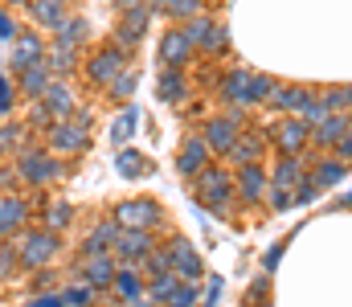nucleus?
<instances>
[{"mask_svg": "<svg viewBox=\"0 0 352 307\" xmlns=\"http://www.w3.org/2000/svg\"><path fill=\"white\" fill-rule=\"evenodd\" d=\"M168 307H197V287L192 283H180L173 291V299H168Z\"/></svg>", "mask_w": 352, "mask_h": 307, "instance_id": "de8ad7c7", "label": "nucleus"}, {"mask_svg": "<svg viewBox=\"0 0 352 307\" xmlns=\"http://www.w3.org/2000/svg\"><path fill=\"white\" fill-rule=\"evenodd\" d=\"M58 234L54 229H37V234H25L21 238V246H16V254H21V266L25 271H37V266H45L54 254H58Z\"/></svg>", "mask_w": 352, "mask_h": 307, "instance_id": "39448f33", "label": "nucleus"}, {"mask_svg": "<svg viewBox=\"0 0 352 307\" xmlns=\"http://www.w3.org/2000/svg\"><path fill=\"white\" fill-rule=\"evenodd\" d=\"M160 12H168L176 21H192L205 12V0H160Z\"/></svg>", "mask_w": 352, "mask_h": 307, "instance_id": "473e14b6", "label": "nucleus"}, {"mask_svg": "<svg viewBox=\"0 0 352 307\" xmlns=\"http://www.w3.org/2000/svg\"><path fill=\"white\" fill-rule=\"evenodd\" d=\"M156 99L160 102H180L184 99V74L180 70H164L156 82Z\"/></svg>", "mask_w": 352, "mask_h": 307, "instance_id": "2f4dec72", "label": "nucleus"}, {"mask_svg": "<svg viewBox=\"0 0 352 307\" xmlns=\"http://www.w3.org/2000/svg\"><path fill=\"white\" fill-rule=\"evenodd\" d=\"M62 299H66V307H90V299H94V287H90L87 279H82V283H70V287L62 291Z\"/></svg>", "mask_w": 352, "mask_h": 307, "instance_id": "79ce46f5", "label": "nucleus"}, {"mask_svg": "<svg viewBox=\"0 0 352 307\" xmlns=\"http://www.w3.org/2000/svg\"><path fill=\"white\" fill-rule=\"evenodd\" d=\"M16 262H21V254H12V250H0V279H8Z\"/></svg>", "mask_w": 352, "mask_h": 307, "instance_id": "603ef678", "label": "nucleus"}, {"mask_svg": "<svg viewBox=\"0 0 352 307\" xmlns=\"http://www.w3.org/2000/svg\"><path fill=\"white\" fill-rule=\"evenodd\" d=\"M50 87H54V74H50V66H45V62H37V66L21 70V91H25V95L41 99V95L50 91Z\"/></svg>", "mask_w": 352, "mask_h": 307, "instance_id": "bb28decb", "label": "nucleus"}, {"mask_svg": "<svg viewBox=\"0 0 352 307\" xmlns=\"http://www.w3.org/2000/svg\"><path fill=\"white\" fill-rule=\"evenodd\" d=\"M188 58H192L188 37H184L180 29H168V33L160 37V62H164V70H180V66H188Z\"/></svg>", "mask_w": 352, "mask_h": 307, "instance_id": "2eb2a0df", "label": "nucleus"}, {"mask_svg": "<svg viewBox=\"0 0 352 307\" xmlns=\"http://www.w3.org/2000/svg\"><path fill=\"white\" fill-rule=\"evenodd\" d=\"M209 160H213V152H209V144L197 135V139H184V148H180V156H176V168H180V177H201V172L209 168Z\"/></svg>", "mask_w": 352, "mask_h": 307, "instance_id": "4468645a", "label": "nucleus"}, {"mask_svg": "<svg viewBox=\"0 0 352 307\" xmlns=\"http://www.w3.org/2000/svg\"><path fill=\"white\" fill-rule=\"evenodd\" d=\"M324 99H328L332 111H352V87H328Z\"/></svg>", "mask_w": 352, "mask_h": 307, "instance_id": "a18cd8bd", "label": "nucleus"}, {"mask_svg": "<svg viewBox=\"0 0 352 307\" xmlns=\"http://www.w3.org/2000/svg\"><path fill=\"white\" fill-rule=\"evenodd\" d=\"M217 299H221V279L213 275V279H209V291H205V299H201V307H217Z\"/></svg>", "mask_w": 352, "mask_h": 307, "instance_id": "3c124183", "label": "nucleus"}, {"mask_svg": "<svg viewBox=\"0 0 352 307\" xmlns=\"http://www.w3.org/2000/svg\"><path fill=\"white\" fill-rule=\"evenodd\" d=\"M156 242H152V234L148 229H119V238H115V258L123 262V266H140L144 258H148V250H152Z\"/></svg>", "mask_w": 352, "mask_h": 307, "instance_id": "1a4fd4ad", "label": "nucleus"}, {"mask_svg": "<svg viewBox=\"0 0 352 307\" xmlns=\"http://www.w3.org/2000/svg\"><path fill=\"white\" fill-rule=\"evenodd\" d=\"M344 209H352V193H349V197H344Z\"/></svg>", "mask_w": 352, "mask_h": 307, "instance_id": "680f3d73", "label": "nucleus"}, {"mask_svg": "<svg viewBox=\"0 0 352 307\" xmlns=\"http://www.w3.org/2000/svg\"><path fill=\"white\" fill-rule=\"evenodd\" d=\"M115 4H119V8H123V12H127V8H135V4H140V0H115Z\"/></svg>", "mask_w": 352, "mask_h": 307, "instance_id": "052dcab7", "label": "nucleus"}, {"mask_svg": "<svg viewBox=\"0 0 352 307\" xmlns=\"http://www.w3.org/2000/svg\"><path fill=\"white\" fill-rule=\"evenodd\" d=\"M238 135H242V115H238V111L213 115V119H205V127H201V139L209 144L213 156H230L234 144H238Z\"/></svg>", "mask_w": 352, "mask_h": 307, "instance_id": "f03ea898", "label": "nucleus"}, {"mask_svg": "<svg viewBox=\"0 0 352 307\" xmlns=\"http://www.w3.org/2000/svg\"><path fill=\"white\" fill-rule=\"evenodd\" d=\"M316 99V91L311 87H299V82H287V87H278L274 91V99H270V106L274 111H283V115H303L307 111V102Z\"/></svg>", "mask_w": 352, "mask_h": 307, "instance_id": "dca6fc26", "label": "nucleus"}, {"mask_svg": "<svg viewBox=\"0 0 352 307\" xmlns=\"http://www.w3.org/2000/svg\"><path fill=\"white\" fill-rule=\"evenodd\" d=\"M25 217H29L25 201H16V197H4V201H0V238H12V234H21Z\"/></svg>", "mask_w": 352, "mask_h": 307, "instance_id": "a878e982", "label": "nucleus"}, {"mask_svg": "<svg viewBox=\"0 0 352 307\" xmlns=\"http://www.w3.org/2000/svg\"><path fill=\"white\" fill-rule=\"evenodd\" d=\"M135 87H140V74L127 66V70H123V74H119V78L107 87V95H111V99H119V102H127L131 95H135Z\"/></svg>", "mask_w": 352, "mask_h": 307, "instance_id": "c9c22d12", "label": "nucleus"}, {"mask_svg": "<svg viewBox=\"0 0 352 307\" xmlns=\"http://www.w3.org/2000/svg\"><path fill=\"white\" fill-rule=\"evenodd\" d=\"M263 156H266V135H263V131H246V135H238V144H234V152H230L234 168L263 164Z\"/></svg>", "mask_w": 352, "mask_h": 307, "instance_id": "a211bd4d", "label": "nucleus"}, {"mask_svg": "<svg viewBox=\"0 0 352 307\" xmlns=\"http://www.w3.org/2000/svg\"><path fill=\"white\" fill-rule=\"evenodd\" d=\"M135 131H140V106H123L119 119L111 123V144H127Z\"/></svg>", "mask_w": 352, "mask_h": 307, "instance_id": "c756f323", "label": "nucleus"}, {"mask_svg": "<svg viewBox=\"0 0 352 307\" xmlns=\"http://www.w3.org/2000/svg\"><path fill=\"white\" fill-rule=\"evenodd\" d=\"M45 221H50V229H54V234H58V229H66V225H70V221H74V209H70V205H66V201L50 205V217H45Z\"/></svg>", "mask_w": 352, "mask_h": 307, "instance_id": "c03bdc74", "label": "nucleus"}, {"mask_svg": "<svg viewBox=\"0 0 352 307\" xmlns=\"http://www.w3.org/2000/svg\"><path fill=\"white\" fill-rule=\"evenodd\" d=\"M266 205H270L274 213L299 209V205H295V189H283V185H270V189H266Z\"/></svg>", "mask_w": 352, "mask_h": 307, "instance_id": "a19ab883", "label": "nucleus"}, {"mask_svg": "<svg viewBox=\"0 0 352 307\" xmlns=\"http://www.w3.org/2000/svg\"><path fill=\"white\" fill-rule=\"evenodd\" d=\"M328 115H336V111H332V106H328V99H324V95H316V99L307 102V111H303V115H299V119H303V123H307V127H311V131H316V127H320V123H324V119H328Z\"/></svg>", "mask_w": 352, "mask_h": 307, "instance_id": "58836bf2", "label": "nucleus"}, {"mask_svg": "<svg viewBox=\"0 0 352 307\" xmlns=\"http://www.w3.org/2000/svg\"><path fill=\"white\" fill-rule=\"evenodd\" d=\"M33 123H37V127H50V111H45L41 102H37V111H33Z\"/></svg>", "mask_w": 352, "mask_h": 307, "instance_id": "bf43d9fd", "label": "nucleus"}, {"mask_svg": "<svg viewBox=\"0 0 352 307\" xmlns=\"http://www.w3.org/2000/svg\"><path fill=\"white\" fill-rule=\"evenodd\" d=\"M270 139H274V152L278 156H303V148L311 144V127L299 115H283L270 127Z\"/></svg>", "mask_w": 352, "mask_h": 307, "instance_id": "7ed1b4c3", "label": "nucleus"}, {"mask_svg": "<svg viewBox=\"0 0 352 307\" xmlns=\"http://www.w3.org/2000/svg\"><path fill=\"white\" fill-rule=\"evenodd\" d=\"M274 91H278V82H274L270 74H254V78H250V106L270 102V99H274Z\"/></svg>", "mask_w": 352, "mask_h": 307, "instance_id": "4c0bfd02", "label": "nucleus"}, {"mask_svg": "<svg viewBox=\"0 0 352 307\" xmlns=\"http://www.w3.org/2000/svg\"><path fill=\"white\" fill-rule=\"evenodd\" d=\"M115 291H119L127 304L144 299V275H140L135 266H119V275H115Z\"/></svg>", "mask_w": 352, "mask_h": 307, "instance_id": "cd10ccee", "label": "nucleus"}, {"mask_svg": "<svg viewBox=\"0 0 352 307\" xmlns=\"http://www.w3.org/2000/svg\"><path fill=\"white\" fill-rule=\"evenodd\" d=\"M213 29H217V21H213L209 12H201V16H192V21H184V29H180V33L188 37V45H192V49H197V45L205 49V41L213 37Z\"/></svg>", "mask_w": 352, "mask_h": 307, "instance_id": "c85d7f7f", "label": "nucleus"}, {"mask_svg": "<svg viewBox=\"0 0 352 307\" xmlns=\"http://www.w3.org/2000/svg\"><path fill=\"white\" fill-rule=\"evenodd\" d=\"M352 127V115H344V111H336V115H328L316 131H311V144L316 148H336L340 139H344V131Z\"/></svg>", "mask_w": 352, "mask_h": 307, "instance_id": "aec40b11", "label": "nucleus"}, {"mask_svg": "<svg viewBox=\"0 0 352 307\" xmlns=\"http://www.w3.org/2000/svg\"><path fill=\"white\" fill-rule=\"evenodd\" d=\"M311 177H316V185H320V189H336V185L349 177V164H344L340 156H324V160H316V164H311Z\"/></svg>", "mask_w": 352, "mask_h": 307, "instance_id": "b1692460", "label": "nucleus"}, {"mask_svg": "<svg viewBox=\"0 0 352 307\" xmlns=\"http://www.w3.org/2000/svg\"><path fill=\"white\" fill-rule=\"evenodd\" d=\"M148 16H152V8H144V4L127 8L123 21H119V29H115V45H119V49H131V45L148 33Z\"/></svg>", "mask_w": 352, "mask_h": 307, "instance_id": "f8f14e48", "label": "nucleus"}, {"mask_svg": "<svg viewBox=\"0 0 352 307\" xmlns=\"http://www.w3.org/2000/svg\"><path fill=\"white\" fill-rule=\"evenodd\" d=\"M29 307H66V299H62V295H37Z\"/></svg>", "mask_w": 352, "mask_h": 307, "instance_id": "4d7b16f0", "label": "nucleus"}, {"mask_svg": "<svg viewBox=\"0 0 352 307\" xmlns=\"http://www.w3.org/2000/svg\"><path fill=\"white\" fill-rule=\"evenodd\" d=\"M29 8H33L37 25L54 29V33H58V29L70 21V4H66V0H29Z\"/></svg>", "mask_w": 352, "mask_h": 307, "instance_id": "412c9836", "label": "nucleus"}, {"mask_svg": "<svg viewBox=\"0 0 352 307\" xmlns=\"http://www.w3.org/2000/svg\"><path fill=\"white\" fill-rule=\"evenodd\" d=\"M0 37L8 41V37H16V25H12V16L8 12H0Z\"/></svg>", "mask_w": 352, "mask_h": 307, "instance_id": "13d9d810", "label": "nucleus"}, {"mask_svg": "<svg viewBox=\"0 0 352 307\" xmlns=\"http://www.w3.org/2000/svg\"><path fill=\"white\" fill-rule=\"evenodd\" d=\"M37 62H45L41 37H37V33H21V37H16V49H12V66H16V70H29V66H37Z\"/></svg>", "mask_w": 352, "mask_h": 307, "instance_id": "5701e85b", "label": "nucleus"}, {"mask_svg": "<svg viewBox=\"0 0 352 307\" xmlns=\"http://www.w3.org/2000/svg\"><path fill=\"white\" fill-rule=\"evenodd\" d=\"M50 148H54V152H62V156L87 152V148H90V127H82L78 119L54 123V127H50Z\"/></svg>", "mask_w": 352, "mask_h": 307, "instance_id": "6e6552de", "label": "nucleus"}, {"mask_svg": "<svg viewBox=\"0 0 352 307\" xmlns=\"http://www.w3.org/2000/svg\"><path fill=\"white\" fill-rule=\"evenodd\" d=\"M278 262H283V242H274V246L263 254V275H274V271H278Z\"/></svg>", "mask_w": 352, "mask_h": 307, "instance_id": "09e8293b", "label": "nucleus"}, {"mask_svg": "<svg viewBox=\"0 0 352 307\" xmlns=\"http://www.w3.org/2000/svg\"><path fill=\"white\" fill-rule=\"evenodd\" d=\"M254 307H270V299H266V304H254Z\"/></svg>", "mask_w": 352, "mask_h": 307, "instance_id": "e2e57ef3", "label": "nucleus"}, {"mask_svg": "<svg viewBox=\"0 0 352 307\" xmlns=\"http://www.w3.org/2000/svg\"><path fill=\"white\" fill-rule=\"evenodd\" d=\"M74 62H78V58H74V49H70V45H58V49L45 58V66H50V74H54V78H66V74L74 70Z\"/></svg>", "mask_w": 352, "mask_h": 307, "instance_id": "f704fd0d", "label": "nucleus"}, {"mask_svg": "<svg viewBox=\"0 0 352 307\" xmlns=\"http://www.w3.org/2000/svg\"><path fill=\"white\" fill-rule=\"evenodd\" d=\"M123 70H127V49H119V45L98 49V54L87 62V78L94 82V87H111Z\"/></svg>", "mask_w": 352, "mask_h": 307, "instance_id": "423d86ee", "label": "nucleus"}, {"mask_svg": "<svg viewBox=\"0 0 352 307\" xmlns=\"http://www.w3.org/2000/svg\"><path fill=\"white\" fill-rule=\"evenodd\" d=\"M197 201L205 205V209H213L217 217H230V205H234V172L209 164L197 177Z\"/></svg>", "mask_w": 352, "mask_h": 307, "instance_id": "f257e3e1", "label": "nucleus"}, {"mask_svg": "<svg viewBox=\"0 0 352 307\" xmlns=\"http://www.w3.org/2000/svg\"><path fill=\"white\" fill-rule=\"evenodd\" d=\"M168 254H173V271L180 275V283H201L205 262H201V254L192 250L188 238H173V242H168Z\"/></svg>", "mask_w": 352, "mask_h": 307, "instance_id": "9d476101", "label": "nucleus"}, {"mask_svg": "<svg viewBox=\"0 0 352 307\" xmlns=\"http://www.w3.org/2000/svg\"><path fill=\"white\" fill-rule=\"evenodd\" d=\"M0 111L4 115L12 111V87H8V78H0Z\"/></svg>", "mask_w": 352, "mask_h": 307, "instance_id": "6e6d98bb", "label": "nucleus"}, {"mask_svg": "<svg viewBox=\"0 0 352 307\" xmlns=\"http://www.w3.org/2000/svg\"><path fill=\"white\" fill-rule=\"evenodd\" d=\"M135 271H140V275H148V279L168 275V271H173V254H168V246H152V250H148V258H144Z\"/></svg>", "mask_w": 352, "mask_h": 307, "instance_id": "7c9ffc66", "label": "nucleus"}, {"mask_svg": "<svg viewBox=\"0 0 352 307\" xmlns=\"http://www.w3.org/2000/svg\"><path fill=\"white\" fill-rule=\"evenodd\" d=\"M41 106L50 111V115H58V119H66L70 111H74V91H70V82H62V78H54V87L41 95Z\"/></svg>", "mask_w": 352, "mask_h": 307, "instance_id": "393cba45", "label": "nucleus"}, {"mask_svg": "<svg viewBox=\"0 0 352 307\" xmlns=\"http://www.w3.org/2000/svg\"><path fill=\"white\" fill-rule=\"evenodd\" d=\"M115 168H119V177H123V181H135L140 172H148V160H144L140 152H127V148H123V152L115 156Z\"/></svg>", "mask_w": 352, "mask_h": 307, "instance_id": "72a5a7b5", "label": "nucleus"}, {"mask_svg": "<svg viewBox=\"0 0 352 307\" xmlns=\"http://www.w3.org/2000/svg\"><path fill=\"white\" fill-rule=\"evenodd\" d=\"M266 189H270V172L263 164H246V168L234 172V193L242 197V205H263Z\"/></svg>", "mask_w": 352, "mask_h": 307, "instance_id": "0eeeda50", "label": "nucleus"}, {"mask_svg": "<svg viewBox=\"0 0 352 307\" xmlns=\"http://www.w3.org/2000/svg\"><path fill=\"white\" fill-rule=\"evenodd\" d=\"M266 291H270V275H258V279L250 283V291H246V304H263Z\"/></svg>", "mask_w": 352, "mask_h": 307, "instance_id": "8fccbe9b", "label": "nucleus"}, {"mask_svg": "<svg viewBox=\"0 0 352 307\" xmlns=\"http://www.w3.org/2000/svg\"><path fill=\"white\" fill-rule=\"evenodd\" d=\"M115 221H119V229H152L160 221V205L156 201H123V205H115Z\"/></svg>", "mask_w": 352, "mask_h": 307, "instance_id": "9b49d317", "label": "nucleus"}, {"mask_svg": "<svg viewBox=\"0 0 352 307\" xmlns=\"http://www.w3.org/2000/svg\"><path fill=\"white\" fill-rule=\"evenodd\" d=\"M176 287H180V275H176V271H168V275H156V279H152V299H156V304H168Z\"/></svg>", "mask_w": 352, "mask_h": 307, "instance_id": "ea45409f", "label": "nucleus"}, {"mask_svg": "<svg viewBox=\"0 0 352 307\" xmlns=\"http://www.w3.org/2000/svg\"><path fill=\"white\" fill-rule=\"evenodd\" d=\"M87 37H90V25H87V21H78V16H74V21H66V25L58 29V45H70V49H74V45H82Z\"/></svg>", "mask_w": 352, "mask_h": 307, "instance_id": "e433bc0d", "label": "nucleus"}, {"mask_svg": "<svg viewBox=\"0 0 352 307\" xmlns=\"http://www.w3.org/2000/svg\"><path fill=\"white\" fill-rule=\"evenodd\" d=\"M115 238H119V221L111 217V221H98L94 229H90V238L82 242V254H111V246H115Z\"/></svg>", "mask_w": 352, "mask_h": 307, "instance_id": "4be33fe9", "label": "nucleus"}, {"mask_svg": "<svg viewBox=\"0 0 352 307\" xmlns=\"http://www.w3.org/2000/svg\"><path fill=\"white\" fill-rule=\"evenodd\" d=\"M21 144V127H4L0 131V148H16Z\"/></svg>", "mask_w": 352, "mask_h": 307, "instance_id": "5fc2aeb1", "label": "nucleus"}, {"mask_svg": "<svg viewBox=\"0 0 352 307\" xmlns=\"http://www.w3.org/2000/svg\"><path fill=\"white\" fill-rule=\"evenodd\" d=\"M16 177L29 181V185H50V181L62 177V160H54L50 152L29 148V152H21V160H16Z\"/></svg>", "mask_w": 352, "mask_h": 307, "instance_id": "20e7f679", "label": "nucleus"}, {"mask_svg": "<svg viewBox=\"0 0 352 307\" xmlns=\"http://www.w3.org/2000/svg\"><path fill=\"white\" fill-rule=\"evenodd\" d=\"M307 160L303 156H278L274 160V168H270V185H283V189H295L303 177H307Z\"/></svg>", "mask_w": 352, "mask_h": 307, "instance_id": "6ab92c4d", "label": "nucleus"}, {"mask_svg": "<svg viewBox=\"0 0 352 307\" xmlns=\"http://www.w3.org/2000/svg\"><path fill=\"white\" fill-rule=\"evenodd\" d=\"M332 152H336V156H340L344 164H352V127H349V131H344V139H340V144H336Z\"/></svg>", "mask_w": 352, "mask_h": 307, "instance_id": "864d4df0", "label": "nucleus"}, {"mask_svg": "<svg viewBox=\"0 0 352 307\" xmlns=\"http://www.w3.org/2000/svg\"><path fill=\"white\" fill-rule=\"evenodd\" d=\"M226 49H230V33H226V25H217V29H213V37L205 41V54H213V58H221Z\"/></svg>", "mask_w": 352, "mask_h": 307, "instance_id": "49530a36", "label": "nucleus"}, {"mask_svg": "<svg viewBox=\"0 0 352 307\" xmlns=\"http://www.w3.org/2000/svg\"><path fill=\"white\" fill-rule=\"evenodd\" d=\"M320 193H324V189L316 185V177H311V168H307V177H303V181L295 185V205H311L316 197H320Z\"/></svg>", "mask_w": 352, "mask_h": 307, "instance_id": "37998d69", "label": "nucleus"}, {"mask_svg": "<svg viewBox=\"0 0 352 307\" xmlns=\"http://www.w3.org/2000/svg\"><path fill=\"white\" fill-rule=\"evenodd\" d=\"M250 70H230V74H221V82H217V99L226 102V106H250Z\"/></svg>", "mask_w": 352, "mask_h": 307, "instance_id": "ddd939ff", "label": "nucleus"}, {"mask_svg": "<svg viewBox=\"0 0 352 307\" xmlns=\"http://www.w3.org/2000/svg\"><path fill=\"white\" fill-rule=\"evenodd\" d=\"M115 275H119L115 254H90V258H82V279H87L94 291L98 287H115Z\"/></svg>", "mask_w": 352, "mask_h": 307, "instance_id": "f3484780", "label": "nucleus"}]
</instances>
